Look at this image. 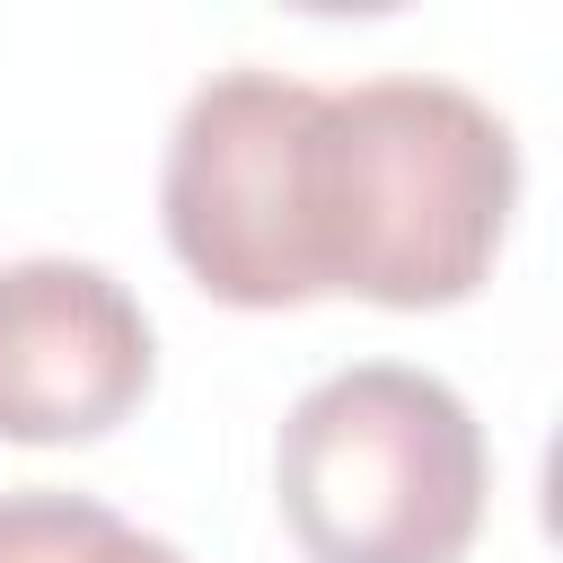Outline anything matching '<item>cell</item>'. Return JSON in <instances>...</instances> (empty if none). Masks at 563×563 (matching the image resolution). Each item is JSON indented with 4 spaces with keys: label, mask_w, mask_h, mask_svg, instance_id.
Returning a JSON list of instances; mask_svg holds the SVG:
<instances>
[{
    "label": "cell",
    "mask_w": 563,
    "mask_h": 563,
    "mask_svg": "<svg viewBox=\"0 0 563 563\" xmlns=\"http://www.w3.org/2000/svg\"><path fill=\"white\" fill-rule=\"evenodd\" d=\"M519 202L510 123L431 70L317 88L299 132V246L317 299L457 308L484 290Z\"/></svg>",
    "instance_id": "1"
},
{
    "label": "cell",
    "mask_w": 563,
    "mask_h": 563,
    "mask_svg": "<svg viewBox=\"0 0 563 563\" xmlns=\"http://www.w3.org/2000/svg\"><path fill=\"white\" fill-rule=\"evenodd\" d=\"M273 501L308 563H457L493 501V449L440 369L352 361L282 413Z\"/></svg>",
    "instance_id": "2"
},
{
    "label": "cell",
    "mask_w": 563,
    "mask_h": 563,
    "mask_svg": "<svg viewBox=\"0 0 563 563\" xmlns=\"http://www.w3.org/2000/svg\"><path fill=\"white\" fill-rule=\"evenodd\" d=\"M0 563H194V554L88 493L26 484V493H0Z\"/></svg>",
    "instance_id": "5"
},
{
    "label": "cell",
    "mask_w": 563,
    "mask_h": 563,
    "mask_svg": "<svg viewBox=\"0 0 563 563\" xmlns=\"http://www.w3.org/2000/svg\"><path fill=\"white\" fill-rule=\"evenodd\" d=\"M317 114L308 79L282 70H211L158 167V220L176 264L220 308H308V246H299V132Z\"/></svg>",
    "instance_id": "3"
},
{
    "label": "cell",
    "mask_w": 563,
    "mask_h": 563,
    "mask_svg": "<svg viewBox=\"0 0 563 563\" xmlns=\"http://www.w3.org/2000/svg\"><path fill=\"white\" fill-rule=\"evenodd\" d=\"M158 369L150 308L88 255L0 264V440L70 449L106 440Z\"/></svg>",
    "instance_id": "4"
}]
</instances>
